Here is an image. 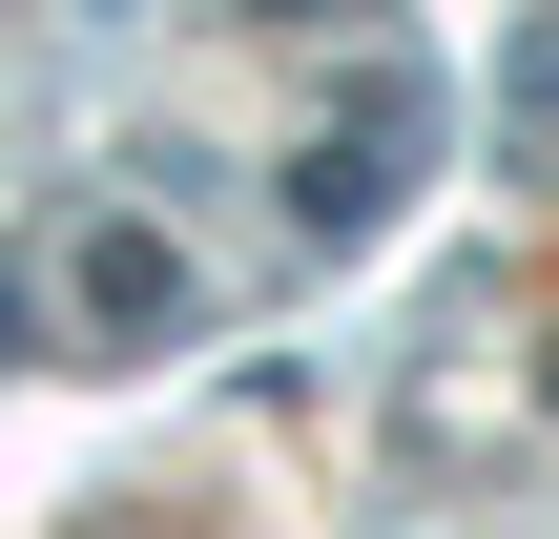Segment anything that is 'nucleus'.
I'll return each instance as SVG.
<instances>
[{
    "label": "nucleus",
    "mask_w": 559,
    "mask_h": 539,
    "mask_svg": "<svg viewBox=\"0 0 559 539\" xmlns=\"http://www.w3.org/2000/svg\"><path fill=\"white\" fill-rule=\"evenodd\" d=\"M62 291H83V332H104V353H145V332L187 312V270H166V229H83V270H62Z\"/></svg>",
    "instance_id": "1"
},
{
    "label": "nucleus",
    "mask_w": 559,
    "mask_h": 539,
    "mask_svg": "<svg viewBox=\"0 0 559 539\" xmlns=\"http://www.w3.org/2000/svg\"><path fill=\"white\" fill-rule=\"evenodd\" d=\"M0 353H21V291H0Z\"/></svg>",
    "instance_id": "2"
}]
</instances>
